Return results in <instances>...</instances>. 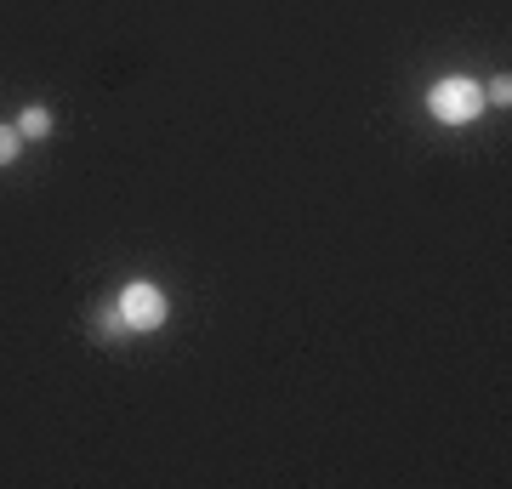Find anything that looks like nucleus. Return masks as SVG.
<instances>
[{"instance_id": "obj_1", "label": "nucleus", "mask_w": 512, "mask_h": 489, "mask_svg": "<svg viewBox=\"0 0 512 489\" xmlns=\"http://www.w3.org/2000/svg\"><path fill=\"white\" fill-rule=\"evenodd\" d=\"M427 114L439 120V126H467L484 114V86L467 80V74H444L439 86L427 91Z\"/></svg>"}, {"instance_id": "obj_2", "label": "nucleus", "mask_w": 512, "mask_h": 489, "mask_svg": "<svg viewBox=\"0 0 512 489\" xmlns=\"http://www.w3.org/2000/svg\"><path fill=\"white\" fill-rule=\"evenodd\" d=\"M114 319H120V330H160L165 319H171V296H165L160 285L137 279V285L120 290V302H114Z\"/></svg>"}, {"instance_id": "obj_3", "label": "nucleus", "mask_w": 512, "mask_h": 489, "mask_svg": "<svg viewBox=\"0 0 512 489\" xmlns=\"http://www.w3.org/2000/svg\"><path fill=\"white\" fill-rule=\"evenodd\" d=\"M18 137L23 143H46V137H52V109H46V103H29V109L18 114Z\"/></svg>"}, {"instance_id": "obj_4", "label": "nucleus", "mask_w": 512, "mask_h": 489, "mask_svg": "<svg viewBox=\"0 0 512 489\" xmlns=\"http://www.w3.org/2000/svg\"><path fill=\"white\" fill-rule=\"evenodd\" d=\"M18 148H23L18 126H0V165H12V160H18Z\"/></svg>"}, {"instance_id": "obj_5", "label": "nucleus", "mask_w": 512, "mask_h": 489, "mask_svg": "<svg viewBox=\"0 0 512 489\" xmlns=\"http://www.w3.org/2000/svg\"><path fill=\"white\" fill-rule=\"evenodd\" d=\"M507 97H512V80H507V74H501L495 86H484V103H501V109H507Z\"/></svg>"}]
</instances>
